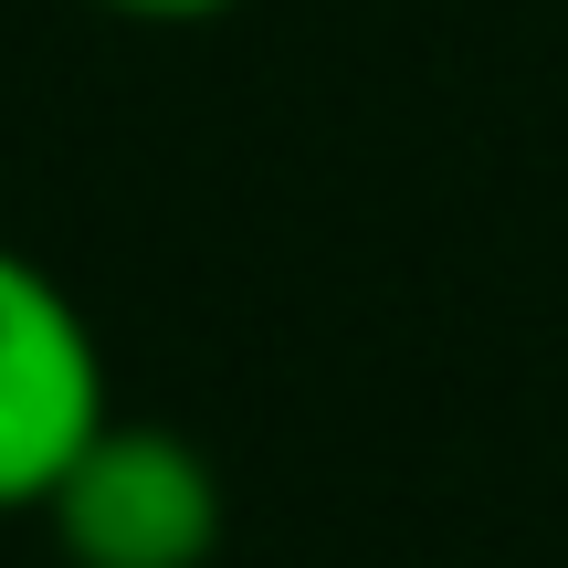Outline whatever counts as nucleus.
I'll list each match as a JSON object with an SVG mask.
<instances>
[{
  "label": "nucleus",
  "mask_w": 568,
  "mask_h": 568,
  "mask_svg": "<svg viewBox=\"0 0 568 568\" xmlns=\"http://www.w3.org/2000/svg\"><path fill=\"white\" fill-rule=\"evenodd\" d=\"M95 11H116V21H222L232 0H95Z\"/></svg>",
  "instance_id": "nucleus-3"
},
{
  "label": "nucleus",
  "mask_w": 568,
  "mask_h": 568,
  "mask_svg": "<svg viewBox=\"0 0 568 568\" xmlns=\"http://www.w3.org/2000/svg\"><path fill=\"white\" fill-rule=\"evenodd\" d=\"M63 568H211L222 548V474L201 443H180L169 422H116L53 474L42 495Z\"/></svg>",
  "instance_id": "nucleus-1"
},
{
  "label": "nucleus",
  "mask_w": 568,
  "mask_h": 568,
  "mask_svg": "<svg viewBox=\"0 0 568 568\" xmlns=\"http://www.w3.org/2000/svg\"><path fill=\"white\" fill-rule=\"evenodd\" d=\"M105 347L32 253L0 243V516L42 506L53 474L105 432Z\"/></svg>",
  "instance_id": "nucleus-2"
}]
</instances>
